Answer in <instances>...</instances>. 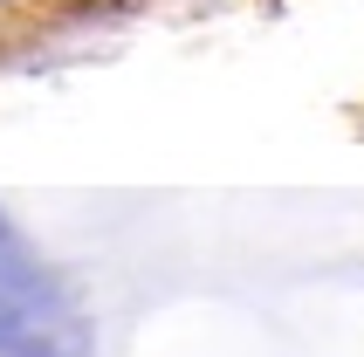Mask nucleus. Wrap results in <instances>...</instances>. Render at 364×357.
<instances>
[{
    "label": "nucleus",
    "instance_id": "obj_1",
    "mask_svg": "<svg viewBox=\"0 0 364 357\" xmlns=\"http://www.w3.org/2000/svg\"><path fill=\"white\" fill-rule=\"evenodd\" d=\"M76 343L82 351V330H76V302L35 255L28 240L7 227L0 213V357L14 351H62Z\"/></svg>",
    "mask_w": 364,
    "mask_h": 357
}]
</instances>
